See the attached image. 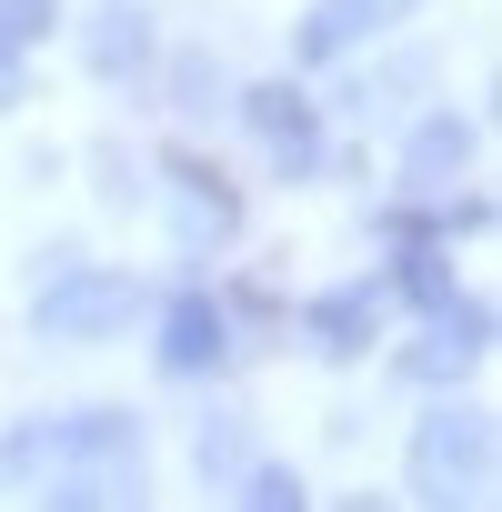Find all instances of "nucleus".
<instances>
[{
	"label": "nucleus",
	"instance_id": "13",
	"mask_svg": "<svg viewBox=\"0 0 502 512\" xmlns=\"http://www.w3.org/2000/svg\"><path fill=\"white\" fill-rule=\"evenodd\" d=\"M41 492L71 502V512H81V502H141V462H111V472H51Z\"/></svg>",
	"mask_w": 502,
	"mask_h": 512
},
{
	"label": "nucleus",
	"instance_id": "12",
	"mask_svg": "<svg viewBox=\"0 0 502 512\" xmlns=\"http://www.w3.org/2000/svg\"><path fill=\"white\" fill-rule=\"evenodd\" d=\"M382 292H402L412 312H442V302L462 292V272H452V251H442V241H392V272H382Z\"/></svg>",
	"mask_w": 502,
	"mask_h": 512
},
{
	"label": "nucleus",
	"instance_id": "6",
	"mask_svg": "<svg viewBox=\"0 0 502 512\" xmlns=\"http://www.w3.org/2000/svg\"><path fill=\"white\" fill-rule=\"evenodd\" d=\"M482 352H492V302H482V292H452L442 312H422V332L402 342V372H392V382L452 392L462 372H482Z\"/></svg>",
	"mask_w": 502,
	"mask_h": 512
},
{
	"label": "nucleus",
	"instance_id": "15",
	"mask_svg": "<svg viewBox=\"0 0 502 512\" xmlns=\"http://www.w3.org/2000/svg\"><path fill=\"white\" fill-rule=\"evenodd\" d=\"M422 81H432V51H402L392 71H362V81H352V111H392V101H412Z\"/></svg>",
	"mask_w": 502,
	"mask_h": 512
},
{
	"label": "nucleus",
	"instance_id": "14",
	"mask_svg": "<svg viewBox=\"0 0 502 512\" xmlns=\"http://www.w3.org/2000/svg\"><path fill=\"white\" fill-rule=\"evenodd\" d=\"M221 492H241L251 512H302V472H292V462H241Z\"/></svg>",
	"mask_w": 502,
	"mask_h": 512
},
{
	"label": "nucleus",
	"instance_id": "9",
	"mask_svg": "<svg viewBox=\"0 0 502 512\" xmlns=\"http://www.w3.org/2000/svg\"><path fill=\"white\" fill-rule=\"evenodd\" d=\"M382 302H392L382 282H332V292H312L282 332H292L312 362H362V352H372V332H382Z\"/></svg>",
	"mask_w": 502,
	"mask_h": 512
},
{
	"label": "nucleus",
	"instance_id": "11",
	"mask_svg": "<svg viewBox=\"0 0 502 512\" xmlns=\"http://www.w3.org/2000/svg\"><path fill=\"white\" fill-rule=\"evenodd\" d=\"M472 161H482V131H472L462 111H422V121L402 131V191H462Z\"/></svg>",
	"mask_w": 502,
	"mask_h": 512
},
{
	"label": "nucleus",
	"instance_id": "1",
	"mask_svg": "<svg viewBox=\"0 0 502 512\" xmlns=\"http://www.w3.org/2000/svg\"><path fill=\"white\" fill-rule=\"evenodd\" d=\"M151 422L121 412V402H81V412H31L0 432V472L11 482H51V472H111V462H141Z\"/></svg>",
	"mask_w": 502,
	"mask_h": 512
},
{
	"label": "nucleus",
	"instance_id": "7",
	"mask_svg": "<svg viewBox=\"0 0 502 512\" xmlns=\"http://www.w3.org/2000/svg\"><path fill=\"white\" fill-rule=\"evenodd\" d=\"M151 362L171 372V382H221L241 352H231V322H221V292H201V282H181V292H161V322H151Z\"/></svg>",
	"mask_w": 502,
	"mask_h": 512
},
{
	"label": "nucleus",
	"instance_id": "10",
	"mask_svg": "<svg viewBox=\"0 0 502 512\" xmlns=\"http://www.w3.org/2000/svg\"><path fill=\"white\" fill-rule=\"evenodd\" d=\"M151 61H161V31H151L141 0H101L81 21V71L91 81H151Z\"/></svg>",
	"mask_w": 502,
	"mask_h": 512
},
{
	"label": "nucleus",
	"instance_id": "8",
	"mask_svg": "<svg viewBox=\"0 0 502 512\" xmlns=\"http://www.w3.org/2000/svg\"><path fill=\"white\" fill-rule=\"evenodd\" d=\"M412 11H422V0H312V11L292 21V71H342L352 51H372Z\"/></svg>",
	"mask_w": 502,
	"mask_h": 512
},
{
	"label": "nucleus",
	"instance_id": "5",
	"mask_svg": "<svg viewBox=\"0 0 502 512\" xmlns=\"http://www.w3.org/2000/svg\"><path fill=\"white\" fill-rule=\"evenodd\" d=\"M241 131L262 141V161L282 171V181H322L332 171V121H322V101L282 71V81H241Z\"/></svg>",
	"mask_w": 502,
	"mask_h": 512
},
{
	"label": "nucleus",
	"instance_id": "4",
	"mask_svg": "<svg viewBox=\"0 0 502 512\" xmlns=\"http://www.w3.org/2000/svg\"><path fill=\"white\" fill-rule=\"evenodd\" d=\"M161 221H171V241L191 251V262H211V251L241 241V181H231L211 151L171 141V151H161Z\"/></svg>",
	"mask_w": 502,
	"mask_h": 512
},
{
	"label": "nucleus",
	"instance_id": "19",
	"mask_svg": "<svg viewBox=\"0 0 502 512\" xmlns=\"http://www.w3.org/2000/svg\"><path fill=\"white\" fill-rule=\"evenodd\" d=\"M171 91H181V111H201V101H221V71H211V61H181Z\"/></svg>",
	"mask_w": 502,
	"mask_h": 512
},
{
	"label": "nucleus",
	"instance_id": "3",
	"mask_svg": "<svg viewBox=\"0 0 502 512\" xmlns=\"http://www.w3.org/2000/svg\"><path fill=\"white\" fill-rule=\"evenodd\" d=\"M151 312V282H131V272H111V262H51L41 272V292H31V332L41 342H121L131 322Z\"/></svg>",
	"mask_w": 502,
	"mask_h": 512
},
{
	"label": "nucleus",
	"instance_id": "16",
	"mask_svg": "<svg viewBox=\"0 0 502 512\" xmlns=\"http://www.w3.org/2000/svg\"><path fill=\"white\" fill-rule=\"evenodd\" d=\"M241 462H251V422H241V412H221V422H201V482L221 492V482H231Z\"/></svg>",
	"mask_w": 502,
	"mask_h": 512
},
{
	"label": "nucleus",
	"instance_id": "18",
	"mask_svg": "<svg viewBox=\"0 0 502 512\" xmlns=\"http://www.w3.org/2000/svg\"><path fill=\"white\" fill-rule=\"evenodd\" d=\"M31 101V41H11V31H0V121H11Z\"/></svg>",
	"mask_w": 502,
	"mask_h": 512
},
{
	"label": "nucleus",
	"instance_id": "2",
	"mask_svg": "<svg viewBox=\"0 0 502 512\" xmlns=\"http://www.w3.org/2000/svg\"><path fill=\"white\" fill-rule=\"evenodd\" d=\"M492 452H502V422L482 402H432L402 442V492L452 512V502H492Z\"/></svg>",
	"mask_w": 502,
	"mask_h": 512
},
{
	"label": "nucleus",
	"instance_id": "17",
	"mask_svg": "<svg viewBox=\"0 0 502 512\" xmlns=\"http://www.w3.org/2000/svg\"><path fill=\"white\" fill-rule=\"evenodd\" d=\"M0 31H11V41H51L61 31V0H0Z\"/></svg>",
	"mask_w": 502,
	"mask_h": 512
}]
</instances>
